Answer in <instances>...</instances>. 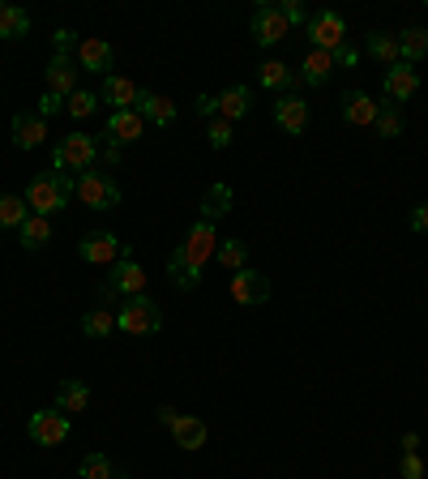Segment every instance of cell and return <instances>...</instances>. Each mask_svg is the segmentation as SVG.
<instances>
[{"mask_svg":"<svg viewBox=\"0 0 428 479\" xmlns=\"http://www.w3.org/2000/svg\"><path fill=\"white\" fill-rule=\"evenodd\" d=\"M146 133V120L133 112V107H124V112H112L107 115V146H133L137 137Z\"/></svg>","mask_w":428,"mask_h":479,"instance_id":"5bb4252c","label":"cell"},{"mask_svg":"<svg viewBox=\"0 0 428 479\" xmlns=\"http://www.w3.org/2000/svg\"><path fill=\"white\" fill-rule=\"evenodd\" d=\"M398 475H403V479H424V458H420V454H403V462H398Z\"/></svg>","mask_w":428,"mask_h":479,"instance_id":"f35d334b","label":"cell"},{"mask_svg":"<svg viewBox=\"0 0 428 479\" xmlns=\"http://www.w3.org/2000/svg\"><path fill=\"white\" fill-rule=\"evenodd\" d=\"M214 257H218V266L223 269H244V240H223L218 249H214Z\"/></svg>","mask_w":428,"mask_h":479,"instance_id":"e575fe53","label":"cell"},{"mask_svg":"<svg viewBox=\"0 0 428 479\" xmlns=\"http://www.w3.org/2000/svg\"><path fill=\"white\" fill-rule=\"evenodd\" d=\"M133 112L141 115V120H150V124H158V129H167L175 120V103L172 98H163V95H150V90H141L133 103Z\"/></svg>","mask_w":428,"mask_h":479,"instance_id":"e0dca14e","label":"cell"},{"mask_svg":"<svg viewBox=\"0 0 428 479\" xmlns=\"http://www.w3.org/2000/svg\"><path fill=\"white\" fill-rule=\"evenodd\" d=\"M214 223H206V218H197L193 227H189V235L180 240V249L167 257V274H172V283L180 291H197V283H201V269H206V261L214 257Z\"/></svg>","mask_w":428,"mask_h":479,"instance_id":"6da1fadb","label":"cell"},{"mask_svg":"<svg viewBox=\"0 0 428 479\" xmlns=\"http://www.w3.org/2000/svg\"><path fill=\"white\" fill-rule=\"evenodd\" d=\"M377 133L403 137V112H398V103H377Z\"/></svg>","mask_w":428,"mask_h":479,"instance_id":"d6a6232c","label":"cell"},{"mask_svg":"<svg viewBox=\"0 0 428 479\" xmlns=\"http://www.w3.org/2000/svg\"><path fill=\"white\" fill-rule=\"evenodd\" d=\"M26 30H30V13L4 4V9H0V38H21Z\"/></svg>","mask_w":428,"mask_h":479,"instance_id":"1f68e13d","label":"cell"},{"mask_svg":"<svg viewBox=\"0 0 428 479\" xmlns=\"http://www.w3.org/2000/svg\"><path fill=\"white\" fill-rule=\"evenodd\" d=\"M249 107H253L249 86H227V90L218 95V115H223V120H240V115H249Z\"/></svg>","mask_w":428,"mask_h":479,"instance_id":"484cf974","label":"cell"},{"mask_svg":"<svg viewBox=\"0 0 428 479\" xmlns=\"http://www.w3.org/2000/svg\"><path fill=\"white\" fill-rule=\"evenodd\" d=\"M26 218H30V206H26V197L0 192V231H18Z\"/></svg>","mask_w":428,"mask_h":479,"instance_id":"83f0119b","label":"cell"},{"mask_svg":"<svg viewBox=\"0 0 428 479\" xmlns=\"http://www.w3.org/2000/svg\"><path fill=\"white\" fill-rule=\"evenodd\" d=\"M309 38L317 52H338L343 43H347V21H343V13H334V9H326V13H317V18H309Z\"/></svg>","mask_w":428,"mask_h":479,"instance_id":"52a82bcc","label":"cell"},{"mask_svg":"<svg viewBox=\"0 0 428 479\" xmlns=\"http://www.w3.org/2000/svg\"><path fill=\"white\" fill-rule=\"evenodd\" d=\"M95 163H98V137H90V133L60 137L56 154H52V167H56V172H90Z\"/></svg>","mask_w":428,"mask_h":479,"instance_id":"3957f363","label":"cell"},{"mask_svg":"<svg viewBox=\"0 0 428 479\" xmlns=\"http://www.w3.org/2000/svg\"><path fill=\"white\" fill-rule=\"evenodd\" d=\"M112 479H124V475H112Z\"/></svg>","mask_w":428,"mask_h":479,"instance_id":"c3c4849f","label":"cell"},{"mask_svg":"<svg viewBox=\"0 0 428 479\" xmlns=\"http://www.w3.org/2000/svg\"><path fill=\"white\" fill-rule=\"evenodd\" d=\"M78 197V180L69 172H43V175H35L30 184H26V206H30V214H56V210H64L69 201Z\"/></svg>","mask_w":428,"mask_h":479,"instance_id":"7a4b0ae2","label":"cell"},{"mask_svg":"<svg viewBox=\"0 0 428 479\" xmlns=\"http://www.w3.org/2000/svg\"><path fill=\"white\" fill-rule=\"evenodd\" d=\"M197 115H218V98L197 95Z\"/></svg>","mask_w":428,"mask_h":479,"instance_id":"ee69618b","label":"cell"},{"mask_svg":"<svg viewBox=\"0 0 428 479\" xmlns=\"http://www.w3.org/2000/svg\"><path fill=\"white\" fill-rule=\"evenodd\" d=\"M43 77H47V95L69 98L73 90H78V56H60L56 52V56L47 60Z\"/></svg>","mask_w":428,"mask_h":479,"instance_id":"8fae6325","label":"cell"},{"mask_svg":"<svg viewBox=\"0 0 428 479\" xmlns=\"http://www.w3.org/2000/svg\"><path fill=\"white\" fill-rule=\"evenodd\" d=\"M78 197L90 210H112V206H120V184L103 167H90L78 175Z\"/></svg>","mask_w":428,"mask_h":479,"instance_id":"277c9868","label":"cell"},{"mask_svg":"<svg viewBox=\"0 0 428 479\" xmlns=\"http://www.w3.org/2000/svg\"><path fill=\"white\" fill-rule=\"evenodd\" d=\"M137 95H141V86L137 81H129V77H103V98L112 103V112H124V107H133Z\"/></svg>","mask_w":428,"mask_h":479,"instance_id":"7402d4cb","label":"cell"},{"mask_svg":"<svg viewBox=\"0 0 428 479\" xmlns=\"http://www.w3.org/2000/svg\"><path fill=\"white\" fill-rule=\"evenodd\" d=\"M0 9H4V4H0Z\"/></svg>","mask_w":428,"mask_h":479,"instance_id":"681fc988","label":"cell"},{"mask_svg":"<svg viewBox=\"0 0 428 479\" xmlns=\"http://www.w3.org/2000/svg\"><path fill=\"white\" fill-rule=\"evenodd\" d=\"M73 43H78V35H73V30H56V52H60V56H69V52H73Z\"/></svg>","mask_w":428,"mask_h":479,"instance_id":"7bdbcfd3","label":"cell"},{"mask_svg":"<svg viewBox=\"0 0 428 479\" xmlns=\"http://www.w3.org/2000/svg\"><path fill=\"white\" fill-rule=\"evenodd\" d=\"M18 240H21V249H30V252H39L47 240H52V223L43 218V214H30L26 223L18 227Z\"/></svg>","mask_w":428,"mask_h":479,"instance_id":"4316f807","label":"cell"},{"mask_svg":"<svg viewBox=\"0 0 428 479\" xmlns=\"http://www.w3.org/2000/svg\"><path fill=\"white\" fill-rule=\"evenodd\" d=\"M232 120H223V115H214L210 120V129H206V141H210L214 150H227L232 146Z\"/></svg>","mask_w":428,"mask_h":479,"instance_id":"d590c367","label":"cell"},{"mask_svg":"<svg viewBox=\"0 0 428 479\" xmlns=\"http://www.w3.org/2000/svg\"><path fill=\"white\" fill-rule=\"evenodd\" d=\"M64 112L73 115V120H86V115L98 112V95L95 90H73V95L64 98Z\"/></svg>","mask_w":428,"mask_h":479,"instance_id":"836d02e7","label":"cell"},{"mask_svg":"<svg viewBox=\"0 0 428 479\" xmlns=\"http://www.w3.org/2000/svg\"><path fill=\"white\" fill-rule=\"evenodd\" d=\"M334 73V56L330 52H317L312 47L309 56H304V64H300V81H309V86H326Z\"/></svg>","mask_w":428,"mask_h":479,"instance_id":"cb8c5ba5","label":"cell"},{"mask_svg":"<svg viewBox=\"0 0 428 479\" xmlns=\"http://www.w3.org/2000/svg\"><path fill=\"white\" fill-rule=\"evenodd\" d=\"M420 95V69L415 64H389L386 69V98L389 103H407V98Z\"/></svg>","mask_w":428,"mask_h":479,"instance_id":"4fadbf2b","label":"cell"},{"mask_svg":"<svg viewBox=\"0 0 428 479\" xmlns=\"http://www.w3.org/2000/svg\"><path fill=\"white\" fill-rule=\"evenodd\" d=\"M78 257L86 266H116L120 257H133V249H129L124 240H116L112 231H90L78 244Z\"/></svg>","mask_w":428,"mask_h":479,"instance_id":"8992f818","label":"cell"},{"mask_svg":"<svg viewBox=\"0 0 428 479\" xmlns=\"http://www.w3.org/2000/svg\"><path fill=\"white\" fill-rule=\"evenodd\" d=\"M403 454H420V437L415 432H403Z\"/></svg>","mask_w":428,"mask_h":479,"instance_id":"bcb514c9","label":"cell"},{"mask_svg":"<svg viewBox=\"0 0 428 479\" xmlns=\"http://www.w3.org/2000/svg\"><path fill=\"white\" fill-rule=\"evenodd\" d=\"M112 329H116L112 308H90V312L81 317V334H86V338H107Z\"/></svg>","mask_w":428,"mask_h":479,"instance_id":"4dcf8cb0","label":"cell"},{"mask_svg":"<svg viewBox=\"0 0 428 479\" xmlns=\"http://www.w3.org/2000/svg\"><path fill=\"white\" fill-rule=\"evenodd\" d=\"M112 43H103V38H81L78 43V64L86 73H98V77H112Z\"/></svg>","mask_w":428,"mask_h":479,"instance_id":"2e32d148","label":"cell"},{"mask_svg":"<svg viewBox=\"0 0 428 479\" xmlns=\"http://www.w3.org/2000/svg\"><path fill=\"white\" fill-rule=\"evenodd\" d=\"M232 300L235 304H244V308H253V304H266L270 300V278L266 274H257V269H235L232 274Z\"/></svg>","mask_w":428,"mask_h":479,"instance_id":"30bf717a","label":"cell"},{"mask_svg":"<svg viewBox=\"0 0 428 479\" xmlns=\"http://www.w3.org/2000/svg\"><path fill=\"white\" fill-rule=\"evenodd\" d=\"M107 295H124V300H133V295H146V269L137 266L133 257H120L112 274H107Z\"/></svg>","mask_w":428,"mask_h":479,"instance_id":"ba28073f","label":"cell"},{"mask_svg":"<svg viewBox=\"0 0 428 479\" xmlns=\"http://www.w3.org/2000/svg\"><path fill=\"white\" fill-rule=\"evenodd\" d=\"M158 420H163L167 428H172V423H175V406H158Z\"/></svg>","mask_w":428,"mask_h":479,"instance_id":"7dc6e473","label":"cell"},{"mask_svg":"<svg viewBox=\"0 0 428 479\" xmlns=\"http://www.w3.org/2000/svg\"><path fill=\"white\" fill-rule=\"evenodd\" d=\"M274 120H278V129L283 133H304L309 129V103L295 95H278V103H274Z\"/></svg>","mask_w":428,"mask_h":479,"instance_id":"9a60e30c","label":"cell"},{"mask_svg":"<svg viewBox=\"0 0 428 479\" xmlns=\"http://www.w3.org/2000/svg\"><path fill=\"white\" fill-rule=\"evenodd\" d=\"M330 56H334V69H338V64H343V69H355V60H360V52H355L351 43H343V47H338V52H330Z\"/></svg>","mask_w":428,"mask_h":479,"instance_id":"ab89813d","label":"cell"},{"mask_svg":"<svg viewBox=\"0 0 428 479\" xmlns=\"http://www.w3.org/2000/svg\"><path fill=\"white\" fill-rule=\"evenodd\" d=\"M158 326H163V312L150 295H133L116 312V329H124V334H155Z\"/></svg>","mask_w":428,"mask_h":479,"instance_id":"5b68a950","label":"cell"},{"mask_svg":"<svg viewBox=\"0 0 428 479\" xmlns=\"http://www.w3.org/2000/svg\"><path fill=\"white\" fill-rule=\"evenodd\" d=\"M43 137H47V120H43L39 112L13 115V141H18L21 150H35V146H43Z\"/></svg>","mask_w":428,"mask_h":479,"instance_id":"d6986e66","label":"cell"},{"mask_svg":"<svg viewBox=\"0 0 428 479\" xmlns=\"http://www.w3.org/2000/svg\"><path fill=\"white\" fill-rule=\"evenodd\" d=\"M172 437H175V445L180 449H201L206 445V437H210V428H206V420L201 415H175V423H172Z\"/></svg>","mask_w":428,"mask_h":479,"instance_id":"ac0fdd59","label":"cell"},{"mask_svg":"<svg viewBox=\"0 0 428 479\" xmlns=\"http://www.w3.org/2000/svg\"><path fill=\"white\" fill-rule=\"evenodd\" d=\"M56 112H64V98H60V95H47V90H43V98H39V115L47 120V115H56Z\"/></svg>","mask_w":428,"mask_h":479,"instance_id":"60d3db41","label":"cell"},{"mask_svg":"<svg viewBox=\"0 0 428 479\" xmlns=\"http://www.w3.org/2000/svg\"><path fill=\"white\" fill-rule=\"evenodd\" d=\"M343 120L355 129H369V124H377V103L364 90H347L343 95Z\"/></svg>","mask_w":428,"mask_h":479,"instance_id":"ffe728a7","label":"cell"},{"mask_svg":"<svg viewBox=\"0 0 428 479\" xmlns=\"http://www.w3.org/2000/svg\"><path fill=\"white\" fill-rule=\"evenodd\" d=\"M364 52H369L372 60H381V64H398V35H386V30H372L369 38H364Z\"/></svg>","mask_w":428,"mask_h":479,"instance_id":"f1b7e54d","label":"cell"},{"mask_svg":"<svg viewBox=\"0 0 428 479\" xmlns=\"http://www.w3.org/2000/svg\"><path fill=\"white\" fill-rule=\"evenodd\" d=\"M26 432H30V441L43 445V449H52L69 437V415L64 411H35L30 423H26Z\"/></svg>","mask_w":428,"mask_h":479,"instance_id":"9c48e42d","label":"cell"},{"mask_svg":"<svg viewBox=\"0 0 428 479\" xmlns=\"http://www.w3.org/2000/svg\"><path fill=\"white\" fill-rule=\"evenodd\" d=\"M98 158H103V167H116V163H120V146H107Z\"/></svg>","mask_w":428,"mask_h":479,"instance_id":"f6af8a7d","label":"cell"},{"mask_svg":"<svg viewBox=\"0 0 428 479\" xmlns=\"http://www.w3.org/2000/svg\"><path fill=\"white\" fill-rule=\"evenodd\" d=\"M424 56H428V30L407 26V30L398 35V60H403V64H420Z\"/></svg>","mask_w":428,"mask_h":479,"instance_id":"d4e9b609","label":"cell"},{"mask_svg":"<svg viewBox=\"0 0 428 479\" xmlns=\"http://www.w3.org/2000/svg\"><path fill=\"white\" fill-rule=\"evenodd\" d=\"M227 210H232V189H227V184H210V189L201 192V218H206V223L223 218Z\"/></svg>","mask_w":428,"mask_h":479,"instance_id":"f546056e","label":"cell"},{"mask_svg":"<svg viewBox=\"0 0 428 479\" xmlns=\"http://www.w3.org/2000/svg\"><path fill=\"white\" fill-rule=\"evenodd\" d=\"M411 231H428V201H420V206H415V210H411Z\"/></svg>","mask_w":428,"mask_h":479,"instance_id":"b9f144b4","label":"cell"},{"mask_svg":"<svg viewBox=\"0 0 428 479\" xmlns=\"http://www.w3.org/2000/svg\"><path fill=\"white\" fill-rule=\"evenodd\" d=\"M287 21H283V13H278V4H257L253 9V38L261 43V47H274V43H283L287 38Z\"/></svg>","mask_w":428,"mask_h":479,"instance_id":"7c38bea8","label":"cell"},{"mask_svg":"<svg viewBox=\"0 0 428 479\" xmlns=\"http://www.w3.org/2000/svg\"><path fill=\"white\" fill-rule=\"evenodd\" d=\"M86 406H90V385L60 381V389H56V411H64V415H78V411H86Z\"/></svg>","mask_w":428,"mask_h":479,"instance_id":"603a6c76","label":"cell"},{"mask_svg":"<svg viewBox=\"0 0 428 479\" xmlns=\"http://www.w3.org/2000/svg\"><path fill=\"white\" fill-rule=\"evenodd\" d=\"M257 81H261L266 90H274V95H292V86L300 81V73H292L283 60H266V64L257 69Z\"/></svg>","mask_w":428,"mask_h":479,"instance_id":"44dd1931","label":"cell"},{"mask_svg":"<svg viewBox=\"0 0 428 479\" xmlns=\"http://www.w3.org/2000/svg\"><path fill=\"white\" fill-rule=\"evenodd\" d=\"M81 479H112V462L103 454H86L81 458Z\"/></svg>","mask_w":428,"mask_h":479,"instance_id":"8d00e7d4","label":"cell"},{"mask_svg":"<svg viewBox=\"0 0 428 479\" xmlns=\"http://www.w3.org/2000/svg\"><path fill=\"white\" fill-rule=\"evenodd\" d=\"M278 13H283V21H287V26H309L304 4H295V0H283V4H278Z\"/></svg>","mask_w":428,"mask_h":479,"instance_id":"74e56055","label":"cell"}]
</instances>
